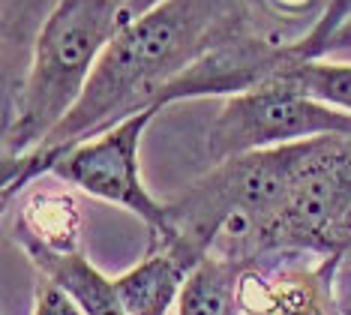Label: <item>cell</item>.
<instances>
[{
    "label": "cell",
    "instance_id": "cell-5",
    "mask_svg": "<svg viewBox=\"0 0 351 315\" xmlns=\"http://www.w3.org/2000/svg\"><path fill=\"white\" fill-rule=\"evenodd\" d=\"M348 244L351 135H324L313 141L306 165L270 229L267 249H309L330 258L346 255Z\"/></svg>",
    "mask_w": 351,
    "mask_h": 315
},
{
    "label": "cell",
    "instance_id": "cell-6",
    "mask_svg": "<svg viewBox=\"0 0 351 315\" xmlns=\"http://www.w3.org/2000/svg\"><path fill=\"white\" fill-rule=\"evenodd\" d=\"M339 261L342 255H330L313 270H241L234 315H327V306H337L333 279Z\"/></svg>",
    "mask_w": 351,
    "mask_h": 315
},
{
    "label": "cell",
    "instance_id": "cell-4",
    "mask_svg": "<svg viewBox=\"0 0 351 315\" xmlns=\"http://www.w3.org/2000/svg\"><path fill=\"white\" fill-rule=\"evenodd\" d=\"M159 111L162 108H147L141 115L121 120L106 132L69 148L49 168V174L58 177L60 183H69L87 196L135 213L150 229V240L171 237L174 231L171 205L150 196L138 165L141 135Z\"/></svg>",
    "mask_w": 351,
    "mask_h": 315
},
{
    "label": "cell",
    "instance_id": "cell-15",
    "mask_svg": "<svg viewBox=\"0 0 351 315\" xmlns=\"http://www.w3.org/2000/svg\"><path fill=\"white\" fill-rule=\"evenodd\" d=\"M322 0H267V6L279 15H306L313 12Z\"/></svg>",
    "mask_w": 351,
    "mask_h": 315
},
{
    "label": "cell",
    "instance_id": "cell-11",
    "mask_svg": "<svg viewBox=\"0 0 351 315\" xmlns=\"http://www.w3.org/2000/svg\"><path fill=\"white\" fill-rule=\"evenodd\" d=\"M276 75L285 78L306 96H313V100L351 115V63H333L324 58L318 60L291 58L289 67H282Z\"/></svg>",
    "mask_w": 351,
    "mask_h": 315
},
{
    "label": "cell",
    "instance_id": "cell-2",
    "mask_svg": "<svg viewBox=\"0 0 351 315\" xmlns=\"http://www.w3.org/2000/svg\"><path fill=\"white\" fill-rule=\"evenodd\" d=\"M126 24L123 0H58L6 115L3 165L30 156L84 96L102 51Z\"/></svg>",
    "mask_w": 351,
    "mask_h": 315
},
{
    "label": "cell",
    "instance_id": "cell-7",
    "mask_svg": "<svg viewBox=\"0 0 351 315\" xmlns=\"http://www.w3.org/2000/svg\"><path fill=\"white\" fill-rule=\"evenodd\" d=\"M207 255H198L183 240H150V253L114 279L126 315H169L180 301L189 273Z\"/></svg>",
    "mask_w": 351,
    "mask_h": 315
},
{
    "label": "cell",
    "instance_id": "cell-12",
    "mask_svg": "<svg viewBox=\"0 0 351 315\" xmlns=\"http://www.w3.org/2000/svg\"><path fill=\"white\" fill-rule=\"evenodd\" d=\"M34 315H84V312L60 285L39 277L36 294H34Z\"/></svg>",
    "mask_w": 351,
    "mask_h": 315
},
{
    "label": "cell",
    "instance_id": "cell-10",
    "mask_svg": "<svg viewBox=\"0 0 351 315\" xmlns=\"http://www.w3.org/2000/svg\"><path fill=\"white\" fill-rule=\"evenodd\" d=\"M237 279H241L237 261L207 255L183 285L178 315H234Z\"/></svg>",
    "mask_w": 351,
    "mask_h": 315
},
{
    "label": "cell",
    "instance_id": "cell-14",
    "mask_svg": "<svg viewBox=\"0 0 351 315\" xmlns=\"http://www.w3.org/2000/svg\"><path fill=\"white\" fill-rule=\"evenodd\" d=\"M333 303L339 315H351V270H342L333 279Z\"/></svg>",
    "mask_w": 351,
    "mask_h": 315
},
{
    "label": "cell",
    "instance_id": "cell-8",
    "mask_svg": "<svg viewBox=\"0 0 351 315\" xmlns=\"http://www.w3.org/2000/svg\"><path fill=\"white\" fill-rule=\"evenodd\" d=\"M15 240L25 249L45 253H78L82 249V213L69 192L63 189H34L25 196L19 210Z\"/></svg>",
    "mask_w": 351,
    "mask_h": 315
},
{
    "label": "cell",
    "instance_id": "cell-3",
    "mask_svg": "<svg viewBox=\"0 0 351 315\" xmlns=\"http://www.w3.org/2000/svg\"><path fill=\"white\" fill-rule=\"evenodd\" d=\"M324 135H351V115L313 100L274 75L270 82L222 102L204 135V150L207 159L219 165L246 153L289 148Z\"/></svg>",
    "mask_w": 351,
    "mask_h": 315
},
{
    "label": "cell",
    "instance_id": "cell-16",
    "mask_svg": "<svg viewBox=\"0 0 351 315\" xmlns=\"http://www.w3.org/2000/svg\"><path fill=\"white\" fill-rule=\"evenodd\" d=\"M156 3H162V0H123V19L126 21L138 19V15H145L147 10H154Z\"/></svg>",
    "mask_w": 351,
    "mask_h": 315
},
{
    "label": "cell",
    "instance_id": "cell-13",
    "mask_svg": "<svg viewBox=\"0 0 351 315\" xmlns=\"http://www.w3.org/2000/svg\"><path fill=\"white\" fill-rule=\"evenodd\" d=\"M346 48H351V12H348V19L324 39V45L318 48V58H324V54H330V51H346Z\"/></svg>",
    "mask_w": 351,
    "mask_h": 315
},
{
    "label": "cell",
    "instance_id": "cell-1",
    "mask_svg": "<svg viewBox=\"0 0 351 315\" xmlns=\"http://www.w3.org/2000/svg\"><path fill=\"white\" fill-rule=\"evenodd\" d=\"M250 34L243 0H162L126 21L102 51L84 96L30 156L3 165V198L49 174L69 148L147 108H165V93L207 51Z\"/></svg>",
    "mask_w": 351,
    "mask_h": 315
},
{
    "label": "cell",
    "instance_id": "cell-9",
    "mask_svg": "<svg viewBox=\"0 0 351 315\" xmlns=\"http://www.w3.org/2000/svg\"><path fill=\"white\" fill-rule=\"evenodd\" d=\"M27 258L34 261L39 277L60 285L73 301L82 306L84 315H126L121 297H117L114 279L102 277L90 264L84 253H45V249H27Z\"/></svg>",
    "mask_w": 351,
    "mask_h": 315
}]
</instances>
